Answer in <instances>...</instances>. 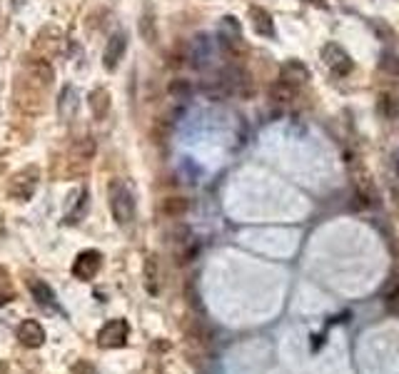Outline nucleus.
I'll use <instances>...</instances> for the list:
<instances>
[{
  "label": "nucleus",
  "mask_w": 399,
  "mask_h": 374,
  "mask_svg": "<svg viewBox=\"0 0 399 374\" xmlns=\"http://www.w3.org/2000/svg\"><path fill=\"white\" fill-rule=\"evenodd\" d=\"M140 35H143L147 43H155L157 40V28H155V18L150 13L140 18Z\"/></svg>",
  "instance_id": "23"
},
{
  "label": "nucleus",
  "mask_w": 399,
  "mask_h": 374,
  "mask_svg": "<svg viewBox=\"0 0 399 374\" xmlns=\"http://www.w3.org/2000/svg\"><path fill=\"white\" fill-rule=\"evenodd\" d=\"M170 92L175 95V98L185 100L187 95H190V83H185V80H175V83L170 85Z\"/></svg>",
  "instance_id": "25"
},
{
  "label": "nucleus",
  "mask_w": 399,
  "mask_h": 374,
  "mask_svg": "<svg viewBox=\"0 0 399 374\" xmlns=\"http://www.w3.org/2000/svg\"><path fill=\"white\" fill-rule=\"evenodd\" d=\"M18 342L23 347L28 349H35V347H43V342H45V329L40 324L38 320H23L18 324Z\"/></svg>",
  "instance_id": "10"
},
{
  "label": "nucleus",
  "mask_w": 399,
  "mask_h": 374,
  "mask_svg": "<svg viewBox=\"0 0 399 374\" xmlns=\"http://www.w3.org/2000/svg\"><path fill=\"white\" fill-rule=\"evenodd\" d=\"M127 335H130V327L125 320H110L105 322L98 332V344L103 349H115L125 347L127 344Z\"/></svg>",
  "instance_id": "5"
},
{
  "label": "nucleus",
  "mask_w": 399,
  "mask_h": 374,
  "mask_svg": "<svg viewBox=\"0 0 399 374\" xmlns=\"http://www.w3.org/2000/svg\"><path fill=\"white\" fill-rule=\"evenodd\" d=\"M380 67H382V70H387V72H394V75H399V55H394V53H382Z\"/></svg>",
  "instance_id": "24"
},
{
  "label": "nucleus",
  "mask_w": 399,
  "mask_h": 374,
  "mask_svg": "<svg viewBox=\"0 0 399 374\" xmlns=\"http://www.w3.org/2000/svg\"><path fill=\"white\" fill-rule=\"evenodd\" d=\"M28 287H30L35 302H38L40 307L50 309V312H63L58 304V297H55V292H52L48 282H43V280H28Z\"/></svg>",
  "instance_id": "12"
},
{
  "label": "nucleus",
  "mask_w": 399,
  "mask_h": 374,
  "mask_svg": "<svg viewBox=\"0 0 399 374\" xmlns=\"http://www.w3.org/2000/svg\"><path fill=\"white\" fill-rule=\"evenodd\" d=\"M15 300V284L10 280V272L6 267H0V307Z\"/></svg>",
  "instance_id": "21"
},
{
  "label": "nucleus",
  "mask_w": 399,
  "mask_h": 374,
  "mask_svg": "<svg viewBox=\"0 0 399 374\" xmlns=\"http://www.w3.org/2000/svg\"><path fill=\"white\" fill-rule=\"evenodd\" d=\"M249 20H252V28H255L257 35H265V38H272L275 35V20L269 15V10L260 6L249 8Z\"/></svg>",
  "instance_id": "14"
},
{
  "label": "nucleus",
  "mask_w": 399,
  "mask_h": 374,
  "mask_svg": "<svg viewBox=\"0 0 399 374\" xmlns=\"http://www.w3.org/2000/svg\"><path fill=\"white\" fill-rule=\"evenodd\" d=\"M297 95H300V90L297 87H292L289 83H285V80H275L272 85H269V100H275V103H295Z\"/></svg>",
  "instance_id": "18"
},
{
  "label": "nucleus",
  "mask_w": 399,
  "mask_h": 374,
  "mask_svg": "<svg viewBox=\"0 0 399 374\" xmlns=\"http://www.w3.org/2000/svg\"><path fill=\"white\" fill-rule=\"evenodd\" d=\"M125 50H127V35L125 33H112L108 45H105V53H103V65L105 70H115L123 60Z\"/></svg>",
  "instance_id": "11"
},
{
  "label": "nucleus",
  "mask_w": 399,
  "mask_h": 374,
  "mask_svg": "<svg viewBox=\"0 0 399 374\" xmlns=\"http://www.w3.org/2000/svg\"><path fill=\"white\" fill-rule=\"evenodd\" d=\"M108 200H110V212L115 217V222L120 227H130L135 222V212H138V205H135V192L125 180H112L110 187H108Z\"/></svg>",
  "instance_id": "1"
},
{
  "label": "nucleus",
  "mask_w": 399,
  "mask_h": 374,
  "mask_svg": "<svg viewBox=\"0 0 399 374\" xmlns=\"http://www.w3.org/2000/svg\"><path fill=\"white\" fill-rule=\"evenodd\" d=\"M385 307L399 315V277H392V284L385 292Z\"/></svg>",
  "instance_id": "22"
},
{
  "label": "nucleus",
  "mask_w": 399,
  "mask_h": 374,
  "mask_svg": "<svg viewBox=\"0 0 399 374\" xmlns=\"http://www.w3.org/2000/svg\"><path fill=\"white\" fill-rule=\"evenodd\" d=\"M190 210V200L187 197H180V195H172V197H165L163 205H160V212L165 217H185Z\"/></svg>",
  "instance_id": "15"
},
{
  "label": "nucleus",
  "mask_w": 399,
  "mask_h": 374,
  "mask_svg": "<svg viewBox=\"0 0 399 374\" xmlns=\"http://www.w3.org/2000/svg\"><path fill=\"white\" fill-rule=\"evenodd\" d=\"M85 212H88V190L72 192L70 202H68V210H65V220L68 222H78Z\"/></svg>",
  "instance_id": "16"
},
{
  "label": "nucleus",
  "mask_w": 399,
  "mask_h": 374,
  "mask_svg": "<svg viewBox=\"0 0 399 374\" xmlns=\"http://www.w3.org/2000/svg\"><path fill=\"white\" fill-rule=\"evenodd\" d=\"M88 103H90V110L92 115L98 120H103L108 112H110V92L105 90V87H95V90L90 92V98H88Z\"/></svg>",
  "instance_id": "17"
},
{
  "label": "nucleus",
  "mask_w": 399,
  "mask_h": 374,
  "mask_svg": "<svg viewBox=\"0 0 399 374\" xmlns=\"http://www.w3.org/2000/svg\"><path fill=\"white\" fill-rule=\"evenodd\" d=\"M145 287L150 295H157L160 292V264H157V257L150 255L145 260Z\"/></svg>",
  "instance_id": "20"
},
{
  "label": "nucleus",
  "mask_w": 399,
  "mask_h": 374,
  "mask_svg": "<svg viewBox=\"0 0 399 374\" xmlns=\"http://www.w3.org/2000/svg\"><path fill=\"white\" fill-rule=\"evenodd\" d=\"M78 107H80V95H78V90L72 85H65L63 87V92H60V100H58V115H60V120H72L75 118V112H78Z\"/></svg>",
  "instance_id": "13"
},
{
  "label": "nucleus",
  "mask_w": 399,
  "mask_h": 374,
  "mask_svg": "<svg viewBox=\"0 0 399 374\" xmlns=\"http://www.w3.org/2000/svg\"><path fill=\"white\" fill-rule=\"evenodd\" d=\"M35 187H38V170L28 167V170L18 172L13 178V183H10V197H15V200H30Z\"/></svg>",
  "instance_id": "9"
},
{
  "label": "nucleus",
  "mask_w": 399,
  "mask_h": 374,
  "mask_svg": "<svg viewBox=\"0 0 399 374\" xmlns=\"http://www.w3.org/2000/svg\"><path fill=\"white\" fill-rule=\"evenodd\" d=\"M377 112H380V118H385V120H397L399 100L394 98V92L385 90L377 95Z\"/></svg>",
  "instance_id": "19"
},
{
  "label": "nucleus",
  "mask_w": 399,
  "mask_h": 374,
  "mask_svg": "<svg viewBox=\"0 0 399 374\" xmlns=\"http://www.w3.org/2000/svg\"><path fill=\"white\" fill-rule=\"evenodd\" d=\"M307 3H312L317 8H327V0H307Z\"/></svg>",
  "instance_id": "26"
},
{
  "label": "nucleus",
  "mask_w": 399,
  "mask_h": 374,
  "mask_svg": "<svg viewBox=\"0 0 399 374\" xmlns=\"http://www.w3.org/2000/svg\"><path fill=\"white\" fill-rule=\"evenodd\" d=\"M320 58L322 63L327 65V70L332 72V75H337V78H345V75H349V72L354 70L352 55L342 45H337V43H325L320 50Z\"/></svg>",
  "instance_id": "3"
},
{
  "label": "nucleus",
  "mask_w": 399,
  "mask_h": 374,
  "mask_svg": "<svg viewBox=\"0 0 399 374\" xmlns=\"http://www.w3.org/2000/svg\"><path fill=\"white\" fill-rule=\"evenodd\" d=\"M394 170H397V178H399V158H397V165H394Z\"/></svg>",
  "instance_id": "27"
},
{
  "label": "nucleus",
  "mask_w": 399,
  "mask_h": 374,
  "mask_svg": "<svg viewBox=\"0 0 399 374\" xmlns=\"http://www.w3.org/2000/svg\"><path fill=\"white\" fill-rule=\"evenodd\" d=\"M220 45L232 58H243L247 53V45H245L243 40V25H240V20L235 15H227L220 23Z\"/></svg>",
  "instance_id": "2"
},
{
  "label": "nucleus",
  "mask_w": 399,
  "mask_h": 374,
  "mask_svg": "<svg viewBox=\"0 0 399 374\" xmlns=\"http://www.w3.org/2000/svg\"><path fill=\"white\" fill-rule=\"evenodd\" d=\"M187 60H190L192 67H207L212 60H215V45L207 35H195V38L187 43Z\"/></svg>",
  "instance_id": "7"
},
{
  "label": "nucleus",
  "mask_w": 399,
  "mask_h": 374,
  "mask_svg": "<svg viewBox=\"0 0 399 374\" xmlns=\"http://www.w3.org/2000/svg\"><path fill=\"white\" fill-rule=\"evenodd\" d=\"M220 92L227 95H252V80L245 67H227L220 72Z\"/></svg>",
  "instance_id": "4"
},
{
  "label": "nucleus",
  "mask_w": 399,
  "mask_h": 374,
  "mask_svg": "<svg viewBox=\"0 0 399 374\" xmlns=\"http://www.w3.org/2000/svg\"><path fill=\"white\" fill-rule=\"evenodd\" d=\"M309 78H312V72H309V67L302 63V60H285L280 67V80H285V83H289L292 87H305L309 83Z\"/></svg>",
  "instance_id": "8"
},
{
  "label": "nucleus",
  "mask_w": 399,
  "mask_h": 374,
  "mask_svg": "<svg viewBox=\"0 0 399 374\" xmlns=\"http://www.w3.org/2000/svg\"><path fill=\"white\" fill-rule=\"evenodd\" d=\"M100 267H103V255H100L98 249H85V252H80V255L75 257L72 275L78 277L80 282H90V280H95Z\"/></svg>",
  "instance_id": "6"
}]
</instances>
